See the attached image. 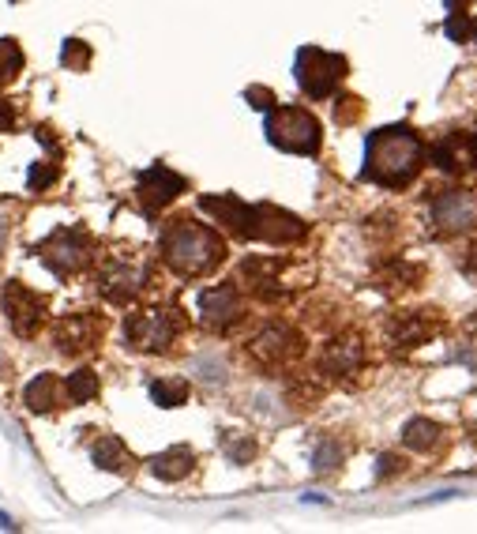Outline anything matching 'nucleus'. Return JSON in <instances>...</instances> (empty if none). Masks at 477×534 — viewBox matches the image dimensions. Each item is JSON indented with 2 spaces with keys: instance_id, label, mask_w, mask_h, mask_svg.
<instances>
[{
  "instance_id": "19",
  "label": "nucleus",
  "mask_w": 477,
  "mask_h": 534,
  "mask_svg": "<svg viewBox=\"0 0 477 534\" xmlns=\"http://www.w3.org/2000/svg\"><path fill=\"white\" fill-rule=\"evenodd\" d=\"M421 267L410 264V260H387L384 267H376V286L384 290V294H406V290H414L421 283Z\"/></svg>"
},
{
  "instance_id": "5",
  "label": "nucleus",
  "mask_w": 477,
  "mask_h": 534,
  "mask_svg": "<svg viewBox=\"0 0 477 534\" xmlns=\"http://www.w3.org/2000/svg\"><path fill=\"white\" fill-rule=\"evenodd\" d=\"M267 140L290 155H320L324 132H320V121L301 106H278L267 113Z\"/></svg>"
},
{
  "instance_id": "31",
  "label": "nucleus",
  "mask_w": 477,
  "mask_h": 534,
  "mask_svg": "<svg viewBox=\"0 0 477 534\" xmlns=\"http://www.w3.org/2000/svg\"><path fill=\"white\" fill-rule=\"evenodd\" d=\"M361 110H365V106H361V98L342 95L339 102H335V121H339V125H354L357 117H361Z\"/></svg>"
},
{
  "instance_id": "21",
  "label": "nucleus",
  "mask_w": 477,
  "mask_h": 534,
  "mask_svg": "<svg viewBox=\"0 0 477 534\" xmlns=\"http://www.w3.org/2000/svg\"><path fill=\"white\" fill-rule=\"evenodd\" d=\"M23 399H27V407H31L34 414H49V410H57L61 384H57V377H53V373H38V377L27 384Z\"/></svg>"
},
{
  "instance_id": "4",
  "label": "nucleus",
  "mask_w": 477,
  "mask_h": 534,
  "mask_svg": "<svg viewBox=\"0 0 477 534\" xmlns=\"http://www.w3.org/2000/svg\"><path fill=\"white\" fill-rule=\"evenodd\" d=\"M185 331V316L181 309H166V305H151V309H136L124 320V339L143 354H166Z\"/></svg>"
},
{
  "instance_id": "37",
  "label": "nucleus",
  "mask_w": 477,
  "mask_h": 534,
  "mask_svg": "<svg viewBox=\"0 0 477 534\" xmlns=\"http://www.w3.org/2000/svg\"><path fill=\"white\" fill-rule=\"evenodd\" d=\"M402 463L395 456H380V467H376V474H380V478H391V474L399 471Z\"/></svg>"
},
{
  "instance_id": "40",
  "label": "nucleus",
  "mask_w": 477,
  "mask_h": 534,
  "mask_svg": "<svg viewBox=\"0 0 477 534\" xmlns=\"http://www.w3.org/2000/svg\"><path fill=\"white\" fill-rule=\"evenodd\" d=\"M474 38H477V23H474Z\"/></svg>"
},
{
  "instance_id": "36",
  "label": "nucleus",
  "mask_w": 477,
  "mask_h": 534,
  "mask_svg": "<svg viewBox=\"0 0 477 534\" xmlns=\"http://www.w3.org/2000/svg\"><path fill=\"white\" fill-rule=\"evenodd\" d=\"M12 128H16V106L0 98V132H12Z\"/></svg>"
},
{
  "instance_id": "15",
  "label": "nucleus",
  "mask_w": 477,
  "mask_h": 534,
  "mask_svg": "<svg viewBox=\"0 0 477 534\" xmlns=\"http://www.w3.org/2000/svg\"><path fill=\"white\" fill-rule=\"evenodd\" d=\"M102 331H106V320L91 309H79V313H64L57 324H53V343L61 354H87L94 346L102 343Z\"/></svg>"
},
{
  "instance_id": "17",
  "label": "nucleus",
  "mask_w": 477,
  "mask_h": 534,
  "mask_svg": "<svg viewBox=\"0 0 477 534\" xmlns=\"http://www.w3.org/2000/svg\"><path fill=\"white\" fill-rule=\"evenodd\" d=\"M185 189H188V181L181 173H173L170 166H151V170H143V177H139L136 196L147 215H158L162 207H170Z\"/></svg>"
},
{
  "instance_id": "38",
  "label": "nucleus",
  "mask_w": 477,
  "mask_h": 534,
  "mask_svg": "<svg viewBox=\"0 0 477 534\" xmlns=\"http://www.w3.org/2000/svg\"><path fill=\"white\" fill-rule=\"evenodd\" d=\"M466 158H470V162L477 166V128L470 132V140H466Z\"/></svg>"
},
{
  "instance_id": "16",
  "label": "nucleus",
  "mask_w": 477,
  "mask_h": 534,
  "mask_svg": "<svg viewBox=\"0 0 477 534\" xmlns=\"http://www.w3.org/2000/svg\"><path fill=\"white\" fill-rule=\"evenodd\" d=\"M365 362H369V350L354 331L327 339L320 350V373H327L331 380H354L365 369Z\"/></svg>"
},
{
  "instance_id": "12",
  "label": "nucleus",
  "mask_w": 477,
  "mask_h": 534,
  "mask_svg": "<svg viewBox=\"0 0 477 534\" xmlns=\"http://www.w3.org/2000/svg\"><path fill=\"white\" fill-rule=\"evenodd\" d=\"M196 309H200V324L207 331H230L233 324H241V316H245V298H241V290L237 283H218V286H207L196 301Z\"/></svg>"
},
{
  "instance_id": "27",
  "label": "nucleus",
  "mask_w": 477,
  "mask_h": 534,
  "mask_svg": "<svg viewBox=\"0 0 477 534\" xmlns=\"http://www.w3.org/2000/svg\"><path fill=\"white\" fill-rule=\"evenodd\" d=\"M23 72V49L16 46V38H0V87L12 83Z\"/></svg>"
},
{
  "instance_id": "30",
  "label": "nucleus",
  "mask_w": 477,
  "mask_h": 534,
  "mask_svg": "<svg viewBox=\"0 0 477 534\" xmlns=\"http://www.w3.org/2000/svg\"><path fill=\"white\" fill-rule=\"evenodd\" d=\"M53 181H57V162H38V166H31V173H27L31 192H42L46 185H53Z\"/></svg>"
},
{
  "instance_id": "9",
  "label": "nucleus",
  "mask_w": 477,
  "mask_h": 534,
  "mask_svg": "<svg viewBox=\"0 0 477 534\" xmlns=\"http://www.w3.org/2000/svg\"><path fill=\"white\" fill-rule=\"evenodd\" d=\"M429 222L440 237L470 234L477 226V189H440L429 204Z\"/></svg>"
},
{
  "instance_id": "23",
  "label": "nucleus",
  "mask_w": 477,
  "mask_h": 534,
  "mask_svg": "<svg viewBox=\"0 0 477 534\" xmlns=\"http://www.w3.org/2000/svg\"><path fill=\"white\" fill-rule=\"evenodd\" d=\"M425 155H432V162L440 166L444 173H459L466 162H462V155H466V140H462L459 132H447V136H440V140L432 143Z\"/></svg>"
},
{
  "instance_id": "2",
  "label": "nucleus",
  "mask_w": 477,
  "mask_h": 534,
  "mask_svg": "<svg viewBox=\"0 0 477 534\" xmlns=\"http://www.w3.org/2000/svg\"><path fill=\"white\" fill-rule=\"evenodd\" d=\"M162 264L181 279H203L226 260V241L196 219H173L158 237Z\"/></svg>"
},
{
  "instance_id": "24",
  "label": "nucleus",
  "mask_w": 477,
  "mask_h": 534,
  "mask_svg": "<svg viewBox=\"0 0 477 534\" xmlns=\"http://www.w3.org/2000/svg\"><path fill=\"white\" fill-rule=\"evenodd\" d=\"M402 444L410 452H429V448L440 444V425L429 422V418H410L406 429H402Z\"/></svg>"
},
{
  "instance_id": "22",
  "label": "nucleus",
  "mask_w": 477,
  "mask_h": 534,
  "mask_svg": "<svg viewBox=\"0 0 477 534\" xmlns=\"http://www.w3.org/2000/svg\"><path fill=\"white\" fill-rule=\"evenodd\" d=\"M91 459L102 467V471H117V474L132 467V452L124 448L121 437H98L91 448Z\"/></svg>"
},
{
  "instance_id": "8",
  "label": "nucleus",
  "mask_w": 477,
  "mask_h": 534,
  "mask_svg": "<svg viewBox=\"0 0 477 534\" xmlns=\"http://www.w3.org/2000/svg\"><path fill=\"white\" fill-rule=\"evenodd\" d=\"M147 290V264L132 252H113L98 271V294L109 305H128Z\"/></svg>"
},
{
  "instance_id": "20",
  "label": "nucleus",
  "mask_w": 477,
  "mask_h": 534,
  "mask_svg": "<svg viewBox=\"0 0 477 534\" xmlns=\"http://www.w3.org/2000/svg\"><path fill=\"white\" fill-rule=\"evenodd\" d=\"M192 467H196V456H192L188 448H170V452H162V456L151 459V471L158 474L162 482H181V478L192 474Z\"/></svg>"
},
{
  "instance_id": "6",
  "label": "nucleus",
  "mask_w": 477,
  "mask_h": 534,
  "mask_svg": "<svg viewBox=\"0 0 477 534\" xmlns=\"http://www.w3.org/2000/svg\"><path fill=\"white\" fill-rule=\"evenodd\" d=\"M301 331L290 328V324H282V320H267L263 328H256V335L245 343V354L252 358V365H260L267 373H275V369H286L301 358Z\"/></svg>"
},
{
  "instance_id": "1",
  "label": "nucleus",
  "mask_w": 477,
  "mask_h": 534,
  "mask_svg": "<svg viewBox=\"0 0 477 534\" xmlns=\"http://www.w3.org/2000/svg\"><path fill=\"white\" fill-rule=\"evenodd\" d=\"M421 170H425V143L410 125L376 128L365 143L361 177L372 181L376 189H406V185H414Z\"/></svg>"
},
{
  "instance_id": "14",
  "label": "nucleus",
  "mask_w": 477,
  "mask_h": 534,
  "mask_svg": "<svg viewBox=\"0 0 477 534\" xmlns=\"http://www.w3.org/2000/svg\"><path fill=\"white\" fill-rule=\"evenodd\" d=\"M200 207L207 215H215V222H222L233 237L260 241V204H245L241 196L222 192V196H203Z\"/></svg>"
},
{
  "instance_id": "28",
  "label": "nucleus",
  "mask_w": 477,
  "mask_h": 534,
  "mask_svg": "<svg viewBox=\"0 0 477 534\" xmlns=\"http://www.w3.org/2000/svg\"><path fill=\"white\" fill-rule=\"evenodd\" d=\"M444 31H447V38H451V42H470V38H474V23H470V16H466L462 8H451Z\"/></svg>"
},
{
  "instance_id": "3",
  "label": "nucleus",
  "mask_w": 477,
  "mask_h": 534,
  "mask_svg": "<svg viewBox=\"0 0 477 534\" xmlns=\"http://www.w3.org/2000/svg\"><path fill=\"white\" fill-rule=\"evenodd\" d=\"M308 279H312V267H293L290 260H278V256H245L241 260V283L260 301H286L293 290L308 286Z\"/></svg>"
},
{
  "instance_id": "33",
  "label": "nucleus",
  "mask_w": 477,
  "mask_h": 534,
  "mask_svg": "<svg viewBox=\"0 0 477 534\" xmlns=\"http://www.w3.org/2000/svg\"><path fill=\"white\" fill-rule=\"evenodd\" d=\"M226 452H230L233 463H248V459L256 456V444L252 440H226Z\"/></svg>"
},
{
  "instance_id": "25",
  "label": "nucleus",
  "mask_w": 477,
  "mask_h": 534,
  "mask_svg": "<svg viewBox=\"0 0 477 534\" xmlns=\"http://www.w3.org/2000/svg\"><path fill=\"white\" fill-rule=\"evenodd\" d=\"M188 380L185 377H158L151 384V399L158 403V407H181V403H188Z\"/></svg>"
},
{
  "instance_id": "26",
  "label": "nucleus",
  "mask_w": 477,
  "mask_h": 534,
  "mask_svg": "<svg viewBox=\"0 0 477 534\" xmlns=\"http://www.w3.org/2000/svg\"><path fill=\"white\" fill-rule=\"evenodd\" d=\"M64 392H68L72 403H91L94 395H98V373L94 369H76L68 377V384H64Z\"/></svg>"
},
{
  "instance_id": "34",
  "label": "nucleus",
  "mask_w": 477,
  "mask_h": 534,
  "mask_svg": "<svg viewBox=\"0 0 477 534\" xmlns=\"http://www.w3.org/2000/svg\"><path fill=\"white\" fill-rule=\"evenodd\" d=\"M459 271H462V275H466V279H470V283L477 286V241L459 256Z\"/></svg>"
},
{
  "instance_id": "39",
  "label": "nucleus",
  "mask_w": 477,
  "mask_h": 534,
  "mask_svg": "<svg viewBox=\"0 0 477 534\" xmlns=\"http://www.w3.org/2000/svg\"><path fill=\"white\" fill-rule=\"evenodd\" d=\"M474 331H477V316H474Z\"/></svg>"
},
{
  "instance_id": "11",
  "label": "nucleus",
  "mask_w": 477,
  "mask_h": 534,
  "mask_svg": "<svg viewBox=\"0 0 477 534\" xmlns=\"http://www.w3.org/2000/svg\"><path fill=\"white\" fill-rule=\"evenodd\" d=\"M440 331H444V316L436 309H406V313H395L387 320V346L406 354V350L436 339Z\"/></svg>"
},
{
  "instance_id": "13",
  "label": "nucleus",
  "mask_w": 477,
  "mask_h": 534,
  "mask_svg": "<svg viewBox=\"0 0 477 534\" xmlns=\"http://www.w3.org/2000/svg\"><path fill=\"white\" fill-rule=\"evenodd\" d=\"M4 316H8V324H12V331H16V335L31 339V335H38V331H42V324H46L49 305H46V298H42L38 290H31V286L8 283V286H4Z\"/></svg>"
},
{
  "instance_id": "35",
  "label": "nucleus",
  "mask_w": 477,
  "mask_h": 534,
  "mask_svg": "<svg viewBox=\"0 0 477 534\" xmlns=\"http://www.w3.org/2000/svg\"><path fill=\"white\" fill-rule=\"evenodd\" d=\"M245 98L252 102V106H256V110H271V106H275V95H271L267 87H248Z\"/></svg>"
},
{
  "instance_id": "10",
  "label": "nucleus",
  "mask_w": 477,
  "mask_h": 534,
  "mask_svg": "<svg viewBox=\"0 0 477 534\" xmlns=\"http://www.w3.org/2000/svg\"><path fill=\"white\" fill-rule=\"evenodd\" d=\"M42 260L53 275H61V279H72L79 275L83 267L94 260V245L87 230H79V226H68V230H57V234L49 237L46 245H42Z\"/></svg>"
},
{
  "instance_id": "32",
  "label": "nucleus",
  "mask_w": 477,
  "mask_h": 534,
  "mask_svg": "<svg viewBox=\"0 0 477 534\" xmlns=\"http://www.w3.org/2000/svg\"><path fill=\"white\" fill-rule=\"evenodd\" d=\"M339 459H342V448L335 444V440H327V444H320V452H316V471H320V474L331 471Z\"/></svg>"
},
{
  "instance_id": "7",
  "label": "nucleus",
  "mask_w": 477,
  "mask_h": 534,
  "mask_svg": "<svg viewBox=\"0 0 477 534\" xmlns=\"http://www.w3.org/2000/svg\"><path fill=\"white\" fill-rule=\"evenodd\" d=\"M293 72H297L301 91H305L312 102H324V98H331L339 91V83L346 79V57L327 53V49H316V46H305L297 53Z\"/></svg>"
},
{
  "instance_id": "18",
  "label": "nucleus",
  "mask_w": 477,
  "mask_h": 534,
  "mask_svg": "<svg viewBox=\"0 0 477 534\" xmlns=\"http://www.w3.org/2000/svg\"><path fill=\"white\" fill-rule=\"evenodd\" d=\"M308 234V226L297 215L282 211L275 204H260V241L267 245H293Z\"/></svg>"
},
{
  "instance_id": "29",
  "label": "nucleus",
  "mask_w": 477,
  "mask_h": 534,
  "mask_svg": "<svg viewBox=\"0 0 477 534\" xmlns=\"http://www.w3.org/2000/svg\"><path fill=\"white\" fill-rule=\"evenodd\" d=\"M61 61H64V68H79V72H83V68L91 64V46L79 42V38H68V42H64Z\"/></svg>"
}]
</instances>
